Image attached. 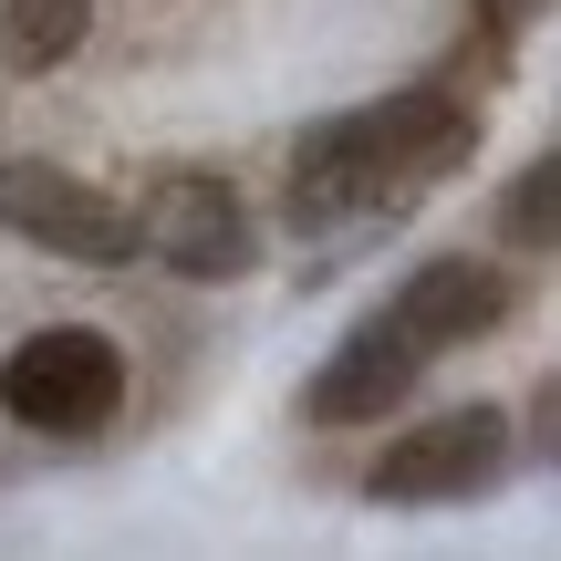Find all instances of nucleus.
Returning a JSON list of instances; mask_svg holds the SVG:
<instances>
[{"instance_id":"7ed1b4c3","label":"nucleus","mask_w":561,"mask_h":561,"mask_svg":"<svg viewBox=\"0 0 561 561\" xmlns=\"http://www.w3.org/2000/svg\"><path fill=\"white\" fill-rule=\"evenodd\" d=\"M136 250H157L178 280H240L250 261H261V229H250V208L229 198V178L167 167V178L146 187V208H136Z\"/></svg>"},{"instance_id":"0eeeda50","label":"nucleus","mask_w":561,"mask_h":561,"mask_svg":"<svg viewBox=\"0 0 561 561\" xmlns=\"http://www.w3.org/2000/svg\"><path fill=\"white\" fill-rule=\"evenodd\" d=\"M396 322L426 343V364H437L447 343H479V333L510 322V280H500V261H416L405 291H396Z\"/></svg>"},{"instance_id":"20e7f679","label":"nucleus","mask_w":561,"mask_h":561,"mask_svg":"<svg viewBox=\"0 0 561 561\" xmlns=\"http://www.w3.org/2000/svg\"><path fill=\"white\" fill-rule=\"evenodd\" d=\"M510 468V416L500 405H447V416L405 426L396 447L375 458V500L385 510H426V500H468V489H489Z\"/></svg>"},{"instance_id":"1a4fd4ad","label":"nucleus","mask_w":561,"mask_h":561,"mask_svg":"<svg viewBox=\"0 0 561 561\" xmlns=\"http://www.w3.org/2000/svg\"><path fill=\"white\" fill-rule=\"evenodd\" d=\"M500 240L510 250H561V157H530L500 187Z\"/></svg>"},{"instance_id":"f03ea898","label":"nucleus","mask_w":561,"mask_h":561,"mask_svg":"<svg viewBox=\"0 0 561 561\" xmlns=\"http://www.w3.org/2000/svg\"><path fill=\"white\" fill-rule=\"evenodd\" d=\"M0 405H11L21 426H42V437H94V426H115V405H125L115 333H94V322H53V333L11 343V364H0Z\"/></svg>"},{"instance_id":"f257e3e1","label":"nucleus","mask_w":561,"mask_h":561,"mask_svg":"<svg viewBox=\"0 0 561 561\" xmlns=\"http://www.w3.org/2000/svg\"><path fill=\"white\" fill-rule=\"evenodd\" d=\"M479 157V104L447 94V83H405L385 104H354V115L312 125L291 146V229H364L416 208L437 178Z\"/></svg>"},{"instance_id":"6e6552de","label":"nucleus","mask_w":561,"mask_h":561,"mask_svg":"<svg viewBox=\"0 0 561 561\" xmlns=\"http://www.w3.org/2000/svg\"><path fill=\"white\" fill-rule=\"evenodd\" d=\"M83 32H94V0H0V62L11 73H53Z\"/></svg>"},{"instance_id":"39448f33","label":"nucleus","mask_w":561,"mask_h":561,"mask_svg":"<svg viewBox=\"0 0 561 561\" xmlns=\"http://www.w3.org/2000/svg\"><path fill=\"white\" fill-rule=\"evenodd\" d=\"M0 229H21V240H42L53 261H83V271L136 261V208L62 178V167H11L0 178Z\"/></svg>"},{"instance_id":"423d86ee","label":"nucleus","mask_w":561,"mask_h":561,"mask_svg":"<svg viewBox=\"0 0 561 561\" xmlns=\"http://www.w3.org/2000/svg\"><path fill=\"white\" fill-rule=\"evenodd\" d=\"M416 375H426V343L405 333L396 312H375V322H354V333L333 343V364H322L312 385H301V416L312 426H385L416 396Z\"/></svg>"}]
</instances>
